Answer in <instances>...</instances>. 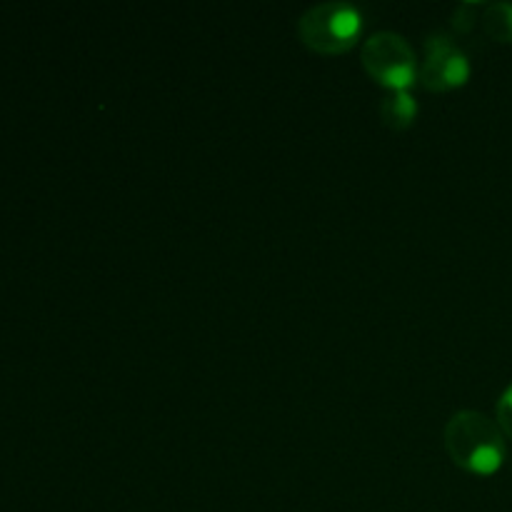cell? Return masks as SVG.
Returning a JSON list of instances; mask_svg holds the SVG:
<instances>
[{
	"label": "cell",
	"mask_w": 512,
	"mask_h": 512,
	"mask_svg": "<svg viewBox=\"0 0 512 512\" xmlns=\"http://www.w3.org/2000/svg\"><path fill=\"white\" fill-rule=\"evenodd\" d=\"M445 450L455 465L473 475H495L503 468L505 448L485 415L463 410L445 425Z\"/></svg>",
	"instance_id": "6da1fadb"
},
{
	"label": "cell",
	"mask_w": 512,
	"mask_h": 512,
	"mask_svg": "<svg viewBox=\"0 0 512 512\" xmlns=\"http://www.w3.org/2000/svg\"><path fill=\"white\" fill-rule=\"evenodd\" d=\"M483 23H485V30H488L493 38L510 43L512 40V5H508V3L490 5L488 15L483 18Z\"/></svg>",
	"instance_id": "8992f818"
},
{
	"label": "cell",
	"mask_w": 512,
	"mask_h": 512,
	"mask_svg": "<svg viewBox=\"0 0 512 512\" xmlns=\"http://www.w3.org/2000/svg\"><path fill=\"white\" fill-rule=\"evenodd\" d=\"M418 113V100L408 90L388 93L383 98V103H380V118H383V123L390 130H408L415 123V118H418Z\"/></svg>",
	"instance_id": "5b68a950"
},
{
	"label": "cell",
	"mask_w": 512,
	"mask_h": 512,
	"mask_svg": "<svg viewBox=\"0 0 512 512\" xmlns=\"http://www.w3.org/2000/svg\"><path fill=\"white\" fill-rule=\"evenodd\" d=\"M500 418H503L505 428L512 433V385L508 390H505L503 400H500Z\"/></svg>",
	"instance_id": "52a82bcc"
},
{
	"label": "cell",
	"mask_w": 512,
	"mask_h": 512,
	"mask_svg": "<svg viewBox=\"0 0 512 512\" xmlns=\"http://www.w3.org/2000/svg\"><path fill=\"white\" fill-rule=\"evenodd\" d=\"M360 60L370 78L388 88L390 93L410 90L418 83L420 65L413 45L393 30H380L370 35L360 50Z\"/></svg>",
	"instance_id": "3957f363"
},
{
	"label": "cell",
	"mask_w": 512,
	"mask_h": 512,
	"mask_svg": "<svg viewBox=\"0 0 512 512\" xmlns=\"http://www.w3.org/2000/svg\"><path fill=\"white\" fill-rule=\"evenodd\" d=\"M473 75L470 60L453 38L445 33H433L425 40V58L420 63L418 80L433 93H448V90L463 88Z\"/></svg>",
	"instance_id": "277c9868"
},
{
	"label": "cell",
	"mask_w": 512,
	"mask_h": 512,
	"mask_svg": "<svg viewBox=\"0 0 512 512\" xmlns=\"http://www.w3.org/2000/svg\"><path fill=\"white\" fill-rule=\"evenodd\" d=\"M298 35L305 48L318 55H343L363 35V13L350 3H320L298 20Z\"/></svg>",
	"instance_id": "7a4b0ae2"
}]
</instances>
